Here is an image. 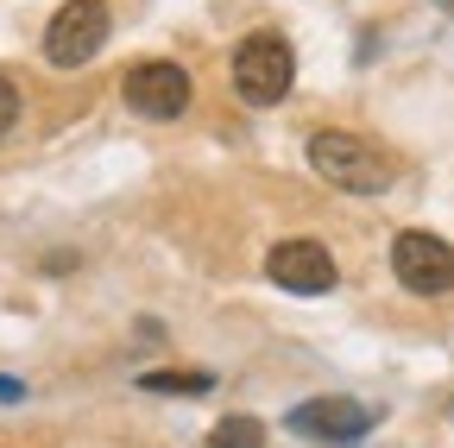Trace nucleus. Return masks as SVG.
<instances>
[{"mask_svg":"<svg viewBox=\"0 0 454 448\" xmlns=\"http://www.w3.org/2000/svg\"><path fill=\"white\" fill-rule=\"evenodd\" d=\"M145 391H164V398H208L215 373H139Z\"/></svg>","mask_w":454,"mask_h":448,"instance_id":"nucleus-8","label":"nucleus"},{"mask_svg":"<svg viewBox=\"0 0 454 448\" xmlns=\"http://www.w3.org/2000/svg\"><path fill=\"white\" fill-rule=\"evenodd\" d=\"M435 7H442V13H454V0H435Z\"/></svg>","mask_w":454,"mask_h":448,"instance_id":"nucleus-12","label":"nucleus"},{"mask_svg":"<svg viewBox=\"0 0 454 448\" xmlns=\"http://www.w3.org/2000/svg\"><path fill=\"white\" fill-rule=\"evenodd\" d=\"M291 429L309 436V442L354 448V442H366L372 411H366L360 398H340V391H328V398H303V405H291Z\"/></svg>","mask_w":454,"mask_h":448,"instance_id":"nucleus-6","label":"nucleus"},{"mask_svg":"<svg viewBox=\"0 0 454 448\" xmlns=\"http://www.w3.org/2000/svg\"><path fill=\"white\" fill-rule=\"evenodd\" d=\"M265 278L291 297H322V291H334V259L316 240H278L265 253Z\"/></svg>","mask_w":454,"mask_h":448,"instance_id":"nucleus-7","label":"nucleus"},{"mask_svg":"<svg viewBox=\"0 0 454 448\" xmlns=\"http://www.w3.org/2000/svg\"><path fill=\"white\" fill-rule=\"evenodd\" d=\"M121 95H127V107L133 114H145V121H177V114H190V70L184 64H170V58H152V64H133L127 76H121Z\"/></svg>","mask_w":454,"mask_h":448,"instance_id":"nucleus-5","label":"nucleus"},{"mask_svg":"<svg viewBox=\"0 0 454 448\" xmlns=\"http://www.w3.org/2000/svg\"><path fill=\"white\" fill-rule=\"evenodd\" d=\"M208 448H265V423L259 417H227L208 429Z\"/></svg>","mask_w":454,"mask_h":448,"instance_id":"nucleus-9","label":"nucleus"},{"mask_svg":"<svg viewBox=\"0 0 454 448\" xmlns=\"http://www.w3.org/2000/svg\"><path fill=\"white\" fill-rule=\"evenodd\" d=\"M107 32H114L107 0H64V7L51 13V26H44V58L57 70H82V64L101 58Z\"/></svg>","mask_w":454,"mask_h":448,"instance_id":"nucleus-3","label":"nucleus"},{"mask_svg":"<svg viewBox=\"0 0 454 448\" xmlns=\"http://www.w3.org/2000/svg\"><path fill=\"white\" fill-rule=\"evenodd\" d=\"M309 171L348 196H385L397 184V158L385 145H372L366 133H348V127H328L309 139Z\"/></svg>","mask_w":454,"mask_h":448,"instance_id":"nucleus-1","label":"nucleus"},{"mask_svg":"<svg viewBox=\"0 0 454 448\" xmlns=\"http://www.w3.org/2000/svg\"><path fill=\"white\" fill-rule=\"evenodd\" d=\"M20 127V89L7 83V76H0V139H7Z\"/></svg>","mask_w":454,"mask_h":448,"instance_id":"nucleus-10","label":"nucleus"},{"mask_svg":"<svg viewBox=\"0 0 454 448\" xmlns=\"http://www.w3.org/2000/svg\"><path fill=\"white\" fill-rule=\"evenodd\" d=\"M391 271L411 297H448L454 291V247L442 234H423V228H404L391 240Z\"/></svg>","mask_w":454,"mask_h":448,"instance_id":"nucleus-4","label":"nucleus"},{"mask_svg":"<svg viewBox=\"0 0 454 448\" xmlns=\"http://www.w3.org/2000/svg\"><path fill=\"white\" fill-rule=\"evenodd\" d=\"M297 83V51L284 32H253L234 51V95L247 107H278Z\"/></svg>","mask_w":454,"mask_h":448,"instance_id":"nucleus-2","label":"nucleus"},{"mask_svg":"<svg viewBox=\"0 0 454 448\" xmlns=\"http://www.w3.org/2000/svg\"><path fill=\"white\" fill-rule=\"evenodd\" d=\"M26 398V385L20 379H7V373H0V405H20Z\"/></svg>","mask_w":454,"mask_h":448,"instance_id":"nucleus-11","label":"nucleus"}]
</instances>
